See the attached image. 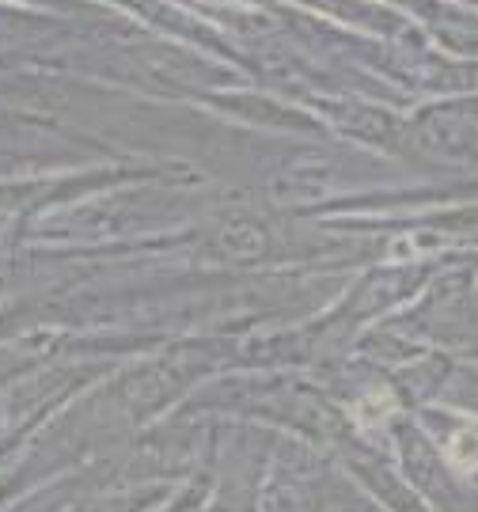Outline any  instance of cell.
I'll use <instances>...</instances> for the list:
<instances>
[{"mask_svg": "<svg viewBox=\"0 0 478 512\" xmlns=\"http://www.w3.org/2000/svg\"><path fill=\"white\" fill-rule=\"evenodd\" d=\"M448 463H452L460 475L478 471V429L463 425L460 433L448 440Z\"/></svg>", "mask_w": 478, "mask_h": 512, "instance_id": "cell-1", "label": "cell"}]
</instances>
